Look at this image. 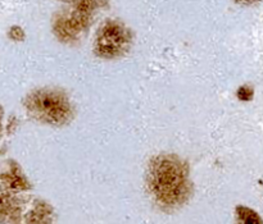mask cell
<instances>
[{
  "label": "cell",
  "mask_w": 263,
  "mask_h": 224,
  "mask_svg": "<svg viewBox=\"0 0 263 224\" xmlns=\"http://www.w3.org/2000/svg\"><path fill=\"white\" fill-rule=\"evenodd\" d=\"M131 43V32L118 21H105L98 30L95 38V51L104 58L121 55Z\"/></svg>",
  "instance_id": "3"
},
{
  "label": "cell",
  "mask_w": 263,
  "mask_h": 224,
  "mask_svg": "<svg viewBox=\"0 0 263 224\" xmlns=\"http://www.w3.org/2000/svg\"><path fill=\"white\" fill-rule=\"evenodd\" d=\"M236 224H263L261 217L248 208L239 207L236 209Z\"/></svg>",
  "instance_id": "5"
},
{
  "label": "cell",
  "mask_w": 263,
  "mask_h": 224,
  "mask_svg": "<svg viewBox=\"0 0 263 224\" xmlns=\"http://www.w3.org/2000/svg\"><path fill=\"white\" fill-rule=\"evenodd\" d=\"M27 107L36 118L54 125L66 122L71 115L69 101L57 90L43 89L32 92L27 99Z\"/></svg>",
  "instance_id": "2"
},
{
  "label": "cell",
  "mask_w": 263,
  "mask_h": 224,
  "mask_svg": "<svg viewBox=\"0 0 263 224\" xmlns=\"http://www.w3.org/2000/svg\"><path fill=\"white\" fill-rule=\"evenodd\" d=\"M73 10L59 15L54 23V31L62 40H72L86 30L95 8L94 0H82L74 4Z\"/></svg>",
  "instance_id": "4"
},
{
  "label": "cell",
  "mask_w": 263,
  "mask_h": 224,
  "mask_svg": "<svg viewBox=\"0 0 263 224\" xmlns=\"http://www.w3.org/2000/svg\"><path fill=\"white\" fill-rule=\"evenodd\" d=\"M64 3H71V4H77V3L82 2V0H62Z\"/></svg>",
  "instance_id": "8"
},
{
  "label": "cell",
  "mask_w": 263,
  "mask_h": 224,
  "mask_svg": "<svg viewBox=\"0 0 263 224\" xmlns=\"http://www.w3.org/2000/svg\"><path fill=\"white\" fill-rule=\"evenodd\" d=\"M149 186L154 196L166 205L182 202L189 195L187 174L184 164L175 156L154 159L149 169Z\"/></svg>",
  "instance_id": "1"
},
{
  "label": "cell",
  "mask_w": 263,
  "mask_h": 224,
  "mask_svg": "<svg viewBox=\"0 0 263 224\" xmlns=\"http://www.w3.org/2000/svg\"><path fill=\"white\" fill-rule=\"evenodd\" d=\"M235 2L240 3V4H254V3L259 2V0H235Z\"/></svg>",
  "instance_id": "7"
},
{
  "label": "cell",
  "mask_w": 263,
  "mask_h": 224,
  "mask_svg": "<svg viewBox=\"0 0 263 224\" xmlns=\"http://www.w3.org/2000/svg\"><path fill=\"white\" fill-rule=\"evenodd\" d=\"M252 94H253V91H252V90H248V87H241L238 92L239 97H240L241 100H249L252 97Z\"/></svg>",
  "instance_id": "6"
}]
</instances>
